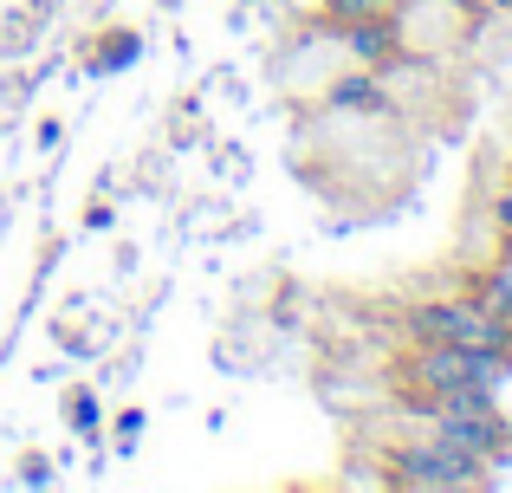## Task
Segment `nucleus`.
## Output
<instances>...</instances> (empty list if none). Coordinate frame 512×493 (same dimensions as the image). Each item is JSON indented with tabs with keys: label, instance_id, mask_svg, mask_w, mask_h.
Instances as JSON below:
<instances>
[{
	"label": "nucleus",
	"instance_id": "obj_1",
	"mask_svg": "<svg viewBox=\"0 0 512 493\" xmlns=\"http://www.w3.org/2000/svg\"><path fill=\"white\" fill-rule=\"evenodd\" d=\"M402 396H454V390H500L512 377V351H474V344H415L396 370Z\"/></svg>",
	"mask_w": 512,
	"mask_h": 493
},
{
	"label": "nucleus",
	"instance_id": "obj_2",
	"mask_svg": "<svg viewBox=\"0 0 512 493\" xmlns=\"http://www.w3.org/2000/svg\"><path fill=\"white\" fill-rule=\"evenodd\" d=\"M402 338L409 344H474V351H512V325L474 305L467 292H435V299L402 305Z\"/></svg>",
	"mask_w": 512,
	"mask_h": 493
},
{
	"label": "nucleus",
	"instance_id": "obj_3",
	"mask_svg": "<svg viewBox=\"0 0 512 493\" xmlns=\"http://www.w3.org/2000/svg\"><path fill=\"white\" fill-rule=\"evenodd\" d=\"M409 422L422 435H435V442H448L454 455L480 461V468H506V461H512V429H506L500 403H480V409L435 403V409H409Z\"/></svg>",
	"mask_w": 512,
	"mask_h": 493
},
{
	"label": "nucleus",
	"instance_id": "obj_4",
	"mask_svg": "<svg viewBox=\"0 0 512 493\" xmlns=\"http://www.w3.org/2000/svg\"><path fill=\"white\" fill-rule=\"evenodd\" d=\"M383 461H389L383 481L389 487H409V493H467V487H487V468H480V461L454 455L448 442H435V435H422V429H415L409 442H396Z\"/></svg>",
	"mask_w": 512,
	"mask_h": 493
},
{
	"label": "nucleus",
	"instance_id": "obj_5",
	"mask_svg": "<svg viewBox=\"0 0 512 493\" xmlns=\"http://www.w3.org/2000/svg\"><path fill=\"white\" fill-rule=\"evenodd\" d=\"M338 39H344V52L357 65H370V72H383L389 59H402V26H396V13H370V20H344L338 26Z\"/></svg>",
	"mask_w": 512,
	"mask_h": 493
},
{
	"label": "nucleus",
	"instance_id": "obj_6",
	"mask_svg": "<svg viewBox=\"0 0 512 493\" xmlns=\"http://www.w3.org/2000/svg\"><path fill=\"white\" fill-rule=\"evenodd\" d=\"M461 292H467L474 305H487L493 318H506V325H512V260H506V253H493L487 266H474Z\"/></svg>",
	"mask_w": 512,
	"mask_h": 493
},
{
	"label": "nucleus",
	"instance_id": "obj_7",
	"mask_svg": "<svg viewBox=\"0 0 512 493\" xmlns=\"http://www.w3.org/2000/svg\"><path fill=\"white\" fill-rule=\"evenodd\" d=\"M331 104H338V111H383V85H376L370 65H363L357 78H338V85H331Z\"/></svg>",
	"mask_w": 512,
	"mask_h": 493
},
{
	"label": "nucleus",
	"instance_id": "obj_8",
	"mask_svg": "<svg viewBox=\"0 0 512 493\" xmlns=\"http://www.w3.org/2000/svg\"><path fill=\"white\" fill-rule=\"evenodd\" d=\"M409 7V0H325V20L344 26V20H370V13H396Z\"/></svg>",
	"mask_w": 512,
	"mask_h": 493
},
{
	"label": "nucleus",
	"instance_id": "obj_9",
	"mask_svg": "<svg viewBox=\"0 0 512 493\" xmlns=\"http://www.w3.org/2000/svg\"><path fill=\"white\" fill-rule=\"evenodd\" d=\"M487 215H493V228H500V234H512V169H506V182H500V189H493Z\"/></svg>",
	"mask_w": 512,
	"mask_h": 493
},
{
	"label": "nucleus",
	"instance_id": "obj_10",
	"mask_svg": "<svg viewBox=\"0 0 512 493\" xmlns=\"http://www.w3.org/2000/svg\"><path fill=\"white\" fill-rule=\"evenodd\" d=\"M72 429L78 435H98V403H91V396H72Z\"/></svg>",
	"mask_w": 512,
	"mask_h": 493
},
{
	"label": "nucleus",
	"instance_id": "obj_11",
	"mask_svg": "<svg viewBox=\"0 0 512 493\" xmlns=\"http://www.w3.org/2000/svg\"><path fill=\"white\" fill-rule=\"evenodd\" d=\"M20 481H39V487H46V481H52V468H46V461H39V455H26V468H20Z\"/></svg>",
	"mask_w": 512,
	"mask_h": 493
},
{
	"label": "nucleus",
	"instance_id": "obj_12",
	"mask_svg": "<svg viewBox=\"0 0 512 493\" xmlns=\"http://www.w3.org/2000/svg\"><path fill=\"white\" fill-rule=\"evenodd\" d=\"M493 253H506V260H512V234H500V241H493Z\"/></svg>",
	"mask_w": 512,
	"mask_h": 493
},
{
	"label": "nucleus",
	"instance_id": "obj_13",
	"mask_svg": "<svg viewBox=\"0 0 512 493\" xmlns=\"http://www.w3.org/2000/svg\"><path fill=\"white\" fill-rule=\"evenodd\" d=\"M480 7H493V13H512V0H480Z\"/></svg>",
	"mask_w": 512,
	"mask_h": 493
}]
</instances>
